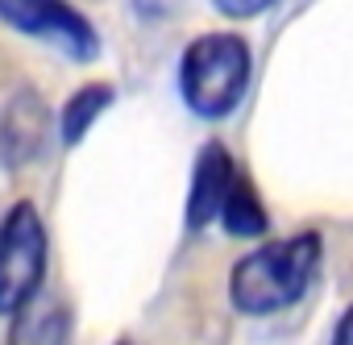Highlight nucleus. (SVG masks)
<instances>
[{
    "label": "nucleus",
    "instance_id": "obj_1",
    "mask_svg": "<svg viewBox=\"0 0 353 345\" xmlns=\"http://www.w3.org/2000/svg\"><path fill=\"white\" fill-rule=\"evenodd\" d=\"M320 266V237L316 233H299L287 241H270L258 254H245L233 275H229V295L241 312L250 316H266V312H283L291 308L312 275Z\"/></svg>",
    "mask_w": 353,
    "mask_h": 345
},
{
    "label": "nucleus",
    "instance_id": "obj_2",
    "mask_svg": "<svg viewBox=\"0 0 353 345\" xmlns=\"http://www.w3.org/2000/svg\"><path fill=\"white\" fill-rule=\"evenodd\" d=\"M250 83V46L237 34H204L183 50L179 88L192 112L221 121L229 117Z\"/></svg>",
    "mask_w": 353,
    "mask_h": 345
},
{
    "label": "nucleus",
    "instance_id": "obj_3",
    "mask_svg": "<svg viewBox=\"0 0 353 345\" xmlns=\"http://www.w3.org/2000/svg\"><path fill=\"white\" fill-rule=\"evenodd\" d=\"M46 275V229L30 200L13 204L0 221V312L13 316L26 308Z\"/></svg>",
    "mask_w": 353,
    "mask_h": 345
},
{
    "label": "nucleus",
    "instance_id": "obj_4",
    "mask_svg": "<svg viewBox=\"0 0 353 345\" xmlns=\"http://www.w3.org/2000/svg\"><path fill=\"white\" fill-rule=\"evenodd\" d=\"M0 21H9L21 34H38L54 46H63L71 59H92L96 55V34L92 26L63 0H0Z\"/></svg>",
    "mask_w": 353,
    "mask_h": 345
},
{
    "label": "nucleus",
    "instance_id": "obj_5",
    "mask_svg": "<svg viewBox=\"0 0 353 345\" xmlns=\"http://www.w3.org/2000/svg\"><path fill=\"white\" fill-rule=\"evenodd\" d=\"M50 108L38 92H21L9 100V108L0 112V162L5 166H30L34 158L46 154L50 146Z\"/></svg>",
    "mask_w": 353,
    "mask_h": 345
},
{
    "label": "nucleus",
    "instance_id": "obj_6",
    "mask_svg": "<svg viewBox=\"0 0 353 345\" xmlns=\"http://www.w3.org/2000/svg\"><path fill=\"white\" fill-rule=\"evenodd\" d=\"M233 158L225 146H204L200 162H196V175H192V188H188V225L192 229H204L221 217V204L233 188Z\"/></svg>",
    "mask_w": 353,
    "mask_h": 345
},
{
    "label": "nucleus",
    "instance_id": "obj_7",
    "mask_svg": "<svg viewBox=\"0 0 353 345\" xmlns=\"http://www.w3.org/2000/svg\"><path fill=\"white\" fill-rule=\"evenodd\" d=\"M13 316L17 320L9 328V345H71V316L63 304L34 295Z\"/></svg>",
    "mask_w": 353,
    "mask_h": 345
},
{
    "label": "nucleus",
    "instance_id": "obj_8",
    "mask_svg": "<svg viewBox=\"0 0 353 345\" xmlns=\"http://www.w3.org/2000/svg\"><path fill=\"white\" fill-rule=\"evenodd\" d=\"M221 221H225V229L233 237H258V233H266V208H262V200L254 196V188L245 179H233V188H229V196L221 204Z\"/></svg>",
    "mask_w": 353,
    "mask_h": 345
},
{
    "label": "nucleus",
    "instance_id": "obj_9",
    "mask_svg": "<svg viewBox=\"0 0 353 345\" xmlns=\"http://www.w3.org/2000/svg\"><path fill=\"white\" fill-rule=\"evenodd\" d=\"M108 104H112V92H108L104 83H92V88H83V92H75V96L67 100V108H63V121H59L63 141L75 146V141L96 125V117H100Z\"/></svg>",
    "mask_w": 353,
    "mask_h": 345
},
{
    "label": "nucleus",
    "instance_id": "obj_10",
    "mask_svg": "<svg viewBox=\"0 0 353 345\" xmlns=\"http://www.w3.org/2000/svg\"><path fill=\"white\" fill-rule=\"evenodd\" d=\"M212 5L225 17H258V13H266L274 5V0H212Z\"/></svg>",
    "mask_w": 353,
    "mask_h": 345
},
{
    "label": "nucleus",
    "instance_id": "obj_11",
    "mask_svg": "<svg viewBox=\"0 0 353 345\" xmlns=\"http://www.w3.org/2000/svg\"><path fill=\"white\" fill-rule=\"evenodd\" d=\"M332 345H353V308H345V316L336 320V333H332Z\"/></svg>",
    "mask_w": 353,
    "mask_h": 345
}]
</instances>
